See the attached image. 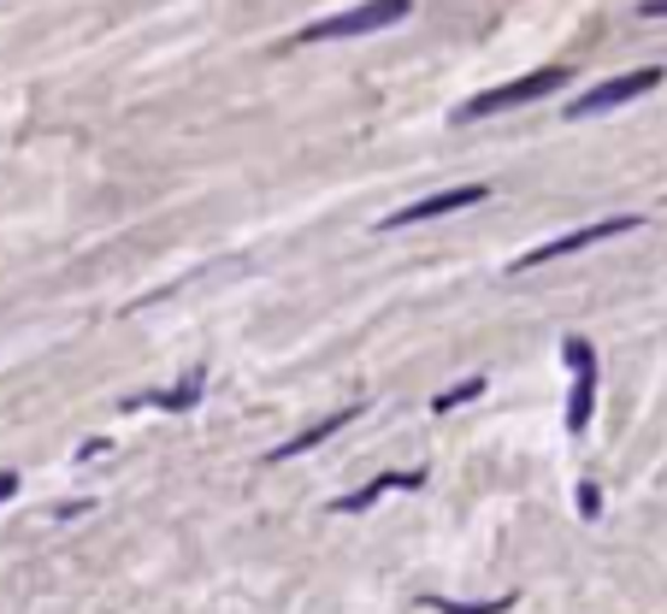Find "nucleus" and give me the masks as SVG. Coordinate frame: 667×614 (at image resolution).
<instances>
[{"mask_svg": "<svg viewBox=\"0 0 667 614\" xmlns=\"http://www.w3.org/2000/svg\"><path fill=\"white\" fill-rule=\"evenodd\" d=\"M201 396V372H190V379H183L178 390H166V396H148L153 407H183V402H195Z\"/></svg>", "mask_w": 667, "mask_h": 614, "instance_id": "10", "label": "nucleus"}, {"mask_svg": "<svg viewBox=\"0 0 667 614\" xmlns=\"http://www.w3.org/2000/svg\"><path fill=\"white\" fill-rule=\"evenodd\" d=\"M638 12H644V19H667V0H644Z\"/></svg>", "mask_w": 667, "mask_h": 614, "instance_id": "13", "label": "nucleus"}, {"mask_svg": "<svg viewBox=\"0 0 667 614\" xmlns=\"http://www.w3.org/2000/svg\"><path fill=\"white\" fill-rule=\"evenodd\" d=\"M478 390H485V379H460L455 390H443V396H437L432 407H437V414H449V407H455V402H473V396H478Z\"/></svg>", "mask_w": 667, "mask_h": 614, "instance_id": "11", "label": "nucleus"}, {"mask_svg": "<svg viewBox=\"0 0 667 614\" xmlns=\"http://www.w3.org/2000/svg\"><path fill=\"white\" fill-rule=\"evenodd\" d=\"M414 12V0H361V7L337 12V19H319L301 30V42H349V36H372V30H390Z\"/></svg>", "mask_w": 667, "mask_h": 614, "instance_id": "2", "label": "nucleus"}, {"mask_svg": "<svg viewBox=\"0 0 667 614\" xmlns=\"http://www.w3.org/2000/svg\"><path fill=\"white\" fill-rule=\"evenodd\" d=\"M661 77H667L661 65H638V72H621V77H608V83H596V89H585L579 100H568V118H596V113H608V107H626V100H638V95L656 89Z\"/></svg>", "mask_w": 667, "mask_h": 614, "instance_id": "3", "label": "nucleus"}, {"mask_svg": "<svg viewBox=\"0 0 667 614\" xmlns=\"http://www.w3.org/2000/svg\"><path fill=\"white\" fill-rule=\"evenodd\" d=\"M490 190L485 183H460V190H443V195H425V201H407L384 219V231H402V225H425V219H443V213H460V208H478Z\"/></svg>", "mask_w": 667, "mask_h": 614, "instance_id": "6", "label": "nucleus"}, {"mask_svg": "<svg viewBox=\"0 0 667 614\" xmlns=\"http://www.w3.org/2000/svg\"><path fill=\"white\" fill-rule=\"evenodd\" d=\"M638 225H644L638 213L596 219V225H585V231H568V236H555V243H543V248H532V254H520V261H515V272L550 266V261H561V254H579V248H591V243H608V236H626V231H638Z\"/></svg>", "mask_w": 667, "mask_h": 614, "instance_id": "4", "label": "nucleus"}, {"mask_svg": "<svg viewBox=\"0 0 667 614\" xmlns=\"http://www.w3.org/2000/svg\"><path fill=\"white\" fill-rule=\"evenodd\" d=\"M420 479H425V473H379L372 485H361L354 497H337L331 508H337V515H361V508H372L379 497H390V490H420Z\"/></svg>", "mask_w": 667, "mask_h": 614, "instance_id": "7", "label": "nucleus"}, {"mask_svg": "<svg viewBox=\"0 0 667 614\" xmlns=\"http://www.w3.org/2000/svg\"><path fill=\"white\" fill-rule=\"evenodd\" d=\"M349 420H361V402H354V407H343V414H331V420H319V425H307L301 437H289V443H278V449H272L266 460H296V455H307V449H314V443H325V437H331V432H343Z\"/></svg>", "mask_w": 667, "mask_h": 614, "instance_id": "8", "label": "nucleus"}, {"mask_svg": "<svg viewBox=\"0 0 667 614\" xmlns=\"http://www.w3.org/2000/svg\"><path fill=\"white\" fill-rule=\"evenodd\" d=\"M12 490H19V479H12V473H0V497H12Z\"/></svg>", "mask_w": 667, "mask_h": 614, "instance_id": "14", "label": "nucleus"}, {"mask_svg": "<svg viewBox=\"0 0 667 614\" xmlns=\"http://www.w3.org/2000/svg\"><path fill=\"white\" fill-rule=\"evenodd\" d=\"M579 508H585V515H596V508H603V497H596V485H585V490H579Z\"/></svg>", "mask_w": 667, "mask_h": 614, "instance_id": "12", "label": "nucleus"}, {"mask_svg": "<svg viewBox=\"0 0 667 614\" xmlns=\"http://www.w3.org/2000/svg\"><path fill=\"white\" fill-rule=\"evenodd\" d=\"M561 361L573 367V402H568V432H585L591 425V407H596V354L585 337H568L561 343Z\"/></svg>", "mask_w": 667, "mask_h": 614, "instance_id": "5", "label": "nucleus"}, {"mask_svg": "<svg viewBox=\"0 0 667 614\" xmlns=\"http://www.w3.org/2000/svg\"><path fill=\"white\" fill-rule=\"evenodd\" d=\"M425 608H437V614H508L515 608V596H490V603H449V596H425Z\"/></svg>", "mask_w": 667, "mask_h": 614, "instance_id": "9", "label": "nucleus"}, {"mask_svg": "<svg viewBox=\"0 0 667 614\" xmlns=\"http://www.w3.org/2000/svg\"><path fill=\"white\" fill-rule=\"evenodd\" d=\"M568 65H543L532 77H515V83H496V89L473 95L467 107H455V125H473V118H490V113H508V107H526V100H543L555 89H568Z\"/></svg>", "mask_w": 667, "mask_h": 614, "instance_id": "1", "label": "nucleus"}]
</instances>
